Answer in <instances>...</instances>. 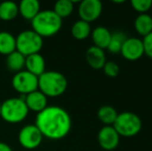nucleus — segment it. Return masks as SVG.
I'll list each match as a JSON object with an SVG mask.
<instances>
[{"instance_id": "obj_24", "label": "nucleus", "mask_w": 152, "mask_h": 151, "mask_svg": "<svg viewBox=\"0 0 152 151\" xmlns=\"http://www.w3.org/2000/svg\"><path fill=\"white\" fill-rule=\"evenodd\" d=\"M126 38H127V36H126V34L124 32H121V31L112 32L110 42H109V46L107 48V50L110 53H112V54H118V53H120L121 48L123 46L124 42L126 40Z\"/></svg>"}, {"instance_id": "obj_13", "label": "nucleus", "mask_w": 152, "mask_h": 151, "mask_svg": "<svg viewBox=\"0 0 152 151\" xmlns=\"http://www.w3.org/2000/svg\"><path fill=\"white\" fill-rule=\"evenodd\" d=\"M85 58L88 65L93 69H102L104 65L107 62V57L104 50L97 48V47L91 46L87 49Z\"/></svg>"}, {"instance_id": "obj_4", "label": "nucleus", "mask_w": 152, "mask_h": 151, "mask_svg": "<svg viewBox=\"0 0 152 151\" xmlns=\"http://www.w3.org/2000/svg\"><path fill=\"white\" fill-rule=\"evenodd\" d=\"M29 110L22 97H10L1 103V117L5 122L20 123L27 118Z\"/></svg>"}, {"instance_id": "obj_12", "label": "nucleus", "mask_w": 152, "mask_h": 151, "mask_svg": "<svg viewBox=\"0 0 152 151\" xmlns=\"http://www.w3.org/2000/svg\"><path fill=\"white\" fill-rule=\"evenodd\" d=\"M23 99H24L29 112H35L36 114H38L48 107V97L39 90H35L25 95Z\"/></svg>"}, {"instance_id": "obj_18", "label": "nucleus", "mask_w": 152, "mask_h": 151, "mask_svg": "<svg viewBox=\"0 0 152 151\" xmlns=\"http://www.w3.org/2000/svg\"><path fill=\"white\" fill-rule=\"evenodd\" d=\"M19 6L15 1H3L0 3V20L12 21L18 17Z\"/></svg>"}, {"instance_id": "obj_11", "label": "nucleus", "mask_w": 152, "mask_h": 151, "mask_svg": "<svg viewBox=\"0 0 152 151\" xmlns=\"http://www.w3.org/2000/svg\"><path fill=\"white\" fill-rule=\"evenodd\" d=\"M122 57L127 61H137L144 54V46L142 39L138 37H127L120 51Z\"/></svg>"}, {"instance_id": "obj_29", "label": "nucleus", "mask_w": 152, "mask_h": 151, "mask_svg": "<svg viewBox=\"0 0 152 151\" xmlns=\"http://www.w3.org/2000/svg\"><path fill=\"white\" fill-rule=\"evenodd\" d=\"M0 115H1V103H0Z\"/></svg>"}, {"instance_id": "obj_9", "label": "nucleus", "mask_w": 152, "mask_h": 151, "mask_svg": "<svg viewBox=\"0 0 152 151\" xmlns=\"http://www.w3.org/2000/svg\"><path fill=\"white\" fill-rule=\"evenodd\" d=\"M102 12V3L99 0H83L78 7L80 20L89 23L94 22Z\"/></svg>"}, {"instance_id": "obj_2", "label": "nucleus", "mask_w": 152, "mask_h": 151, "mask_svg": "<svg viewBox=\"0 0 152 151\" xmlns=\"http://www.w3.org/2000/svg\"><path fill=\"white\" fill-rule=\"evenodd\" d=\"M32 30L40 37H50L57 34L62 28V19L59 18L53 9L40 10L31 21Z\"/></svg>"}, {"instance_id": "obj_8", "label": "nucleus", "mask_w": 152, "mask_h": 151, "mask_svg": "<svg viewBox=\"0 0 152 151\" xmlns=\"http://www.w3.org/2000/svg\"><path fill=\"white\" fill-rule=\"evenodd\" d=\"M42 133L35 124H26L20 129L18 133V141L25 149H35L42 142Z\"/></svg>"}, {"instance_id": "obj_16", "label": "nucleus", "mask_w": 152, "mask_h": 151, "mask_svg": "<svg viewBox=\"0 0 152 151\" xmlns=\"http://www.w3.org/2000/svg\"><path fill=\"white\" fill-rule=\"evenodd\" d=\"M90 35L94 47H97L102 50H106L109 46V42H110L112 32L106 27L98 26L91 31Z\"/></svg>"}, {"instance_id": "obj_22", "label": "nucleus", "mask_w": 152, "mask_h": 151, "mask_svg": "<svg viewBox=\"0 0 152 151\" xmlns=\"http://www.w3.org/2000/svg\"><path fill=\"white\" fill-rule=\"evenodd\" d=\"M118 116V112L114 107L109 105H104L98 109L97 117L102 123L104 125H113Z\"/></svg>"}, {"instance_id": "obj_25", "label": "nucleus", "mask_w": 152, "mask_h": 151, "mask_svg": "<svg viewBox=\"0 0 152 151\" xmlns=\"http://www.w3.org/2000/svg\"><path fill=\"white\" fill-rule=\"evenodd\" d=\"M134 12L139 14H147L152 7V0H132L130 2Z\"/></svg>"}, {"instance_id": "obj_19", "label": "nucleus", "mask_w": 152, "mask_h": 151, "mask_svg": "<svg viewBox=\"0 0 152 151\" xmlns=\"http://www.w3.org/2000/svg\"><path fill=\"white\" fill-rule=\"evenodd\" d=\"M16 51V36L8 31H0V54L10 55Z\"/></svg>"}, {"instance_id": "obj_15", "label": "nucleus", "mask_w": 152, "mask_h": 151, "mask_svg": "<svg viewBox=\"0 0 152 151\" xmlns=\"http://www.w3.org/2000/svg\"><path fill=\"white\" fill-rule=\"evenodd\" d=\"M19 15L23 19L32 21L35 16L40 12V4L37 0H22L18 4Z\"/></svg>"}, {"instance_id": "obj_6", "label": "nucleus", "mask_w": 152, "mask_h": 151, "mask_svg": "<svg viewBox=\"0 0 152 151\" xmlns=\"http://www.w3.org/2000/svg\"><path fill=\"white\" fill-rule=\"evenodd\" d=\"M44 46V38L32 29L23 30L16 36V50L25 57L40 53Z\"/></svg>"}, {"instance_id": "obj_27", "label": "nucleus", "mask_w": 152, "mask_h": 151, "mask_svg": "<svg viewBox=\"0 0 152 151\" xmlns=\"http://www.w3.org/2000/svg\"><path fill=\"white\" fill-rule=\"evenodd\" d=\"M142 42L144 46V54L152 59V32L143 37Z\"/></svg>"}, {"instance_id": "obj_1", "label": "nucleus", "mask_w": 152, "mask_h": 151, "mask_svg": "<svg viewBox=\"0 0 152 151\" xmlns=\"http://www.w3.org/2000/svg\"><path fill=\"white\" fill-rule=\"evenodd\" d=\"M42 137L50 140H61L72 129V118L65 109L59 106H48L36 115L35 123Z\"/></svg>"}, {"instance_id": "obj_20", "label": "nucleus", "mask_w": 152, "mask_h": 151, "mask_svg": "<svg viewBox=\"0 0 152 151\" xmlns=\"http://www.w3.org/2000/svg\"><path fill=\"white\" fill-rule=\"evenodd\" d=\"M25 59L26 57L16 50L6 56V66L10 71H14L15 74L19 73L25 67Z\"/></svg>"}, {"instance_id": "obj_23", "label": "nucleus", "mask_w": 152, "mask_h": 151, "mask_svg": "<svg viewBox=\"0 0 152 151\" xmlns=\"http://www.w3.org/2000/svg\"><path fill=\"white\" fill-rule=\"evenodd\" d=\"M75 8L74 1L72 0H58L56 3L54 4V8L53 12L57 15L60 19H65L69 17L72 14Z\"/></svg>"}, {"instance_id": "obj_28", "label": "nucleus", "mask_w": 152, "mask_h": 151, "mask_svg": "<svg viewBox=\"0 0 152 151\" xmlns=\"http://www.w3.org/2000/svg\"><path fill=\"white\" fill-rule=\"evenodd\" d=\"M0 151H14V150H12V148L8 144L0 141Z\"/></svg>"}, {"instance_id": "obj_26", "label": "nucleus", "mask_w": 152, "mask_h": 151, "mask_svg": "<svg viewBox=\"0 0 152 151\" xmlns=\"http://www.w3.org/2000/svg\"><path fill=\"white\" fill-rule=\"evenodd\" d=\"M102 71H104V75L109 78H116L120 73V67L114 61H107L106 64L102 67Z\"/></svg>"}, {"instance_id": "obj_10", "label": "nucleus", "mask_w": 152, "mask_h": 151, "mask_svg": "<svg viewBox=\"0 0 152 151\" xmlns=\"http://www.w3.org/2000/svg\"><path fill=\"white\" fill-rule=\"evenodd\" d=\"M97 141L104 150L112 151L118 147L120 143V136L113 125H104L97 133Z\"/></svg>"}, {"instance_id": "obj_17", "label": "nucleus", "mask_w": 152, "mask_h": 151, "mask_svg": "<svg viewBox=\"0 0 152 151\" xmlns=\"http://www.w3.org/2000/svg\"><path fill=\"white\" fill-rule=\"evenodd\" d=\"M134 30L145 37L152 32V17L149 14H141L134 19Z\"/></svg>"}, {"instance_id": "obj_5", "label": "nucleus", "mask_w": 152, "mask_h": 151, "mask_svg": "<svg viewBox=\"0 0 152 151\" xmlns=\"http://www.w3.org/2000/svg\"><path fill=\"white\" fill-rule=\"evenodd\" d=\"M113 127L118 135L124 138H132L137 136L142 129V120L140 116L132 112L118 113Z\"/></svg>"}, {"instance_id": "obj_21", "label": "nucleus", "mask_w": 152, "mask_h": 151, "mask_svg": "<svg viewBox=\"0 0 152 151\" xmlns=\"http://www.w3.org/2000/svg\"><path fill=\"white\" fill-rule=\"evenodd\" d=\"M91 26L89 23L85 22L82 20H78L72 24L70 33L72 37L78 40H84L87 37L90 36L91 34Z\"/></svg>"}, {"instance_id": "obj_7", "label": "nucleus", "mask_w": 152, "mask_h": 151, "mask_svg": "<svg viewBox=\"0 0 152 151\" xmlns=\"http://www.w3.org/2000/svg\"><path fill=\"white\" fill-rule=\"evenodd\" d=\"M12 86L18 93L27 95L38 90V77L32 75L26 69L16 73L12 79Z\"/></svg>"}, {"instance_id": "obj_14", "label": "nucleus", "mask_w": 152, "mask_h": 151, "mask_svg": "<svg viewBox=\"0 0 152 151\" xmlns=\"http://www.w3.org/2000/svg\"><path fill=\"white\" fill-rule=\"evenodd\" d=\"M25 69L32 75L39 77L46 71V61L40 53L26 56L25 59Z\"/></svg>"}, {"instance_id": "obj_3", "label": "nucleus", "mask_w": 152, "mask_h": 151, "mask_svg": "<svg viewBox=\"0 0 152 151\" xmlns=\"http://www.w3.org/2000/svg\"><path fill=\"white\" fill-rule=\"evenodd\" d=\"M67 86L66 77L57 71H46L38 77V90L47 97L60 96L66 91Z\"/></svg>"}]
</instances>
